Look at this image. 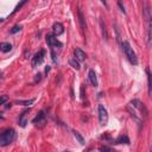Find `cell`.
I'll return each instance as SVG.
<instances>
[{"label": "cell", "mask_w": 152, "mask_h": 152, "mask_svg": "<svg viewBox=\"0 0 152 152\" xmlns=\"http://www.w3.org/2000/svg\"><path fill=\"white\" fill-rule=\"evenodd\" d=\"M3 22H4V19H3V18H0V24H1Z\"/></svg>", "instance_id": "29"}, {"label": "cell", "mask_w": 152, "mask_h": 152, "mask_svg": "<svg viewBox=\"0 0 152 152\" xmlns=\"http://www.w3.org/2000/svg\"><path fill=\"white\" fill-rule=\"evenodd\" d=\"M51 56H52V61L56 63L57 62V59H56V55H55V52H54V50H51Z\"/></svg>", "instance_id": "25"}, {"label": "cell", "mask_w": 152, "mask_h": 152, "mask_svg": "<svg viewBox=\"0 0 152 152\" xmlns=\"http://www.w3.org/2000/svg\"><path fill=\"white\" fill-rule=\"evenodd\" d=\"M118 6L120 7V10H121V12H124V13H126V11H125V7L122 6V4H121V3H118Z\"/></svg>", "instance_id": "24"}, {"label": "cell", "mask_w": 152, "mask_h": 152, "mask_svg": "<svg viewBox=\"0 0 152 152\" xmlns=\"http://www.w3.org/2000/svg\"><path fill=\"white\" fill-rule=\"evenodd\" d=\"M22 30V26L20 25H14L13 28H12V30H11V33H17V32H19Z\"/></svg>", "instance_id": "21"}, {"label": "cell", "mask_w": 152, "mask_h": 152, "mask_svg": "<svg viewBox=\"0 0 152 152\" xmlns=\"http://www.w3.org/2000/svg\"><path fill=\"white\" fill-rule=\"evenodd\" d=\"M69 64H70L74 69H76V70H80V68H81V67H80V62H77L75 58H74V59H70V61H69Z\"/></svg>", "instance_id": "19"}, {"label": "cell", "mask_w": 152, "mask_h": 152, "mask_svg": "<svg viewBox=\"0 0 152 152\" xmlns=\"http://www.w3.org/2000/svg\"><path fill=\"white\" fill-rule=\"evenodd\" d=\"M46 43H48V45H50L51 48H62V46H63V44H62L55 36H51V35L46 36Z\"/></svg>", "instance_id": "6"}, {"label": "cell", "mask_w": 152, "mask_h": 152, "mask_svg": "<svg viewBox=\"0 0 152 152\" xmlns=\"http://www.w3.org/2000/svg\"><path fill=\"white\" fill-rule=\"evenodd\" d=\"M36 76H37V77H36V80H35V82H38V81H41V76H42V75H41V74H37Z\"/></svg>", "instance_id": "27"}, {"label": "cell", "mask_w": 152, "mask_h": 152, "mask_svg": "<svg viewBox=\"0 0 152 152\" xmlns=\"http://www.w3.org/2000/svg\"><path fill=\"white\" fill-rule=\"evenodd\" d=\"M49 71H50V67H49V65H48V67H46V68H45V74H48V72H49Z\"/></svg>", "instance_id": "28"}, {"label": "cell", "mask_w": 152, "mask_h": 152, "mask_svg": "<svg viewBox=\"0 0 152 152\" xmlns=\"http://www.w3.org/2000/svg\"><path fill=\"white\" fill-rule=\"evenodd\" d=\"M45 119H46V117H45V112H44V111H41V112L37 114V117L32 120V122H33L35 125H37V126H44V124H45Z\"/></svg>", "instance_id": "7"}, {"label": "cell", "mask_w": 152, "mask_h": 152, "mask_svg": "<svg viewBox=\"0 0 152 152\" xmlns=\"http://www.w3.org/2000/svg\"><path fill=\"white\" fill-rule=\"evenodd\" d=\"M100 26H101V31H102V37L105 39L108 38V33H107V28H106V24L104 23V20H100Z\"/></svg>", "instance_id": "16"}, {"label": "cell", "mask_w": 152, "mask_h": 152, "mask_svg": "<svg viewBox=\"0 0 152 152\" xmlns=\"http://www.w3.org/2000/svg\"><path fill=\"white\" fill-rule=\"evenodd\" d=\"M127 111L130 112L131 117H132V118H133V119H134V120L137 121V124H138V125H141V120H140V119H139V118L137 117V113H135L134 111H132V109H131V107H128V108H127Z\"/></svg>", "instance_id": "18"}, {"label": "cell", "mask_w": 152, "mask_h": 152, "mask_svg": "<svg viewBox=\"0 0 152 152\" xmlns=\"http://www.w3.org/2000/svg\"><path fill=\"white\" fill-rule=\"evenodd\" d=\"M0 76H1V71H0Z\"/></svg>", "instance_id": "30"}, {"label": "cell", "mask_w": 152, "mask_h": 152, "mask_svg": "<svg viewBox=\"0 0 152 152\" xmlns=\"http://www.w3.org/2000/svg\"><path fill=\"white\" fill-rule=\"evenodd\" d=\"M122 50H124L126 57L128 58V61H130L133 65H137V64H138L137 55H135V52L133 51V49L131 48V45H130L128 42H124V43H122Z\"/></svg>", "instance_id": "2"}, {"label": "cell", "mask_w": 152, "mask_h": 152, "mask_svg": "<svg viewBox=\"0 0 152 152\" xmlns=\"http://www.w3.org/2000/svg\"><path fill=\"white\" fill-rule=\"evenodd\" d=\"M52 32H54V35H55V36H59V35H62V33L64 32V28H63V25H62L61 23H55V24L52 25Z\"/></svg>", "instance_id": "10"}, {"label": "cell", "mask_w": 152, "mask_h": 152, "mask_svg": "<svg viewBox=\"0 0 152 152\" xmlns=\"http://www.w3.org/2000/svg\"><path fill=\"white\" fill-rule=\"evenodd\" d=\"M114 144H126V145H128L130 144V139H128L127 135H120L118 139H115Z\"/></svg>", "instance_id": "12"}, {"label": "cell", "mask_w": 152, "mask_h": 152, "mask_svg": "<svg viewBox=\"0 0 152 152\" xmlns=\"http://www.w3.org/2000/svg\"><path fill=\"white\" fill-rule=\"evenodd\" d=\"M88 77H89L90 83H92L94 87H98V77H96V74H95L94 70H89V72H88Z\"/></svg>", "instance_id": "11"}, {"label": "cell", "mask_w": 152, "mask_h": 152, "mask_svg": "<svg viewBox=\"0 0 152 152\" xmlns=\"http://www.w3.org/2000/svg\"><path fill=\"white\" fill-rule=\"evenodd\" d=\"M81 96H82V99L85 98V87L83 86L81 87Z\"/></svg>", "instance_id": "26"}, {"label": "cell", "mask_w": 152, "mask_h": 152, "mask_svg": "<svg viewBox=\"0 0 152 152\" xmlns=\"http://www.w3.org/2000/svg\"><path fill=\"white\" fill-rule=\"evenodd\" d=\"M131 105L134 107V108H137V109H139L141 113H143V115L145 117V118H147V115H148V111H147V108L145 107V105L144 104H141L139 100H132L131 101Z\"/></svg>", "instance_id": "5"}, {"label": "cell", "mask_w": 152, "mask_h": 152, "mask_svg": "<svg viewBox=\"0 0 152 152\" xmlns=\"http://www.w3.org/2000/svg\"><path fill=\"white\" fill-rule=\"evenodd\" d=\"M35 102V99H30V100H18L16 101V104L18 105H23V106H30Z\"/></svg>", "instance_id": "17"}, {"label": "cell", "mask_w": 152, "mask_h": 152, "mask_svg": "<svg viewBox=\"0 0 152 152\" xmlns=\"http://www.w3.org/2000/svg\"><path fill=\"white\" fill-rule=\"evenodd\" d=\"M99 121L101 125H106L107 121H108V113H107V109L102 106V105H99Z\"/></svg>", "instance_id": "4"}, {"label": "cell", "mask_w": 152, "mask_h": 152, "mask_svg": "<svg viewBox=\"0 0 152 152\" xmlns=\"http://www.w3.org/2000/svg\"><path fill=\"white\" fill-rule=\"evenodd\" d=\"M79 19H80L81 29H82V31H85V30L87 29V24H86V20H85V17H83V14H82V11H81V10L79 11Z\"/></svg>", "instance_id": "14"}, {"label": "cell", "mask_w": 152, "mask_h": 152, "mask_svg": "<svg viewBox=\"0 0 152 152\" xmlns=\"http://www.w3.org/2000/svg\"><path fill=\"white\" fill-rule=\"evenodd\" d=\"M11 50H12V45L10 43H0V51L10 52Z\"/></svg>", "instance_id": "13"}, {"label": "cell", "mask_w": 152, "mask_h": 152, "mask_svg": "<svg viewBox=\"0 0 152 152\" xmlns=\"http://www.w3.org/2000/svg\"><path fill=\"white\" fill-rule=\"evenodd\" d=\"M72 133H74V137H75V139H76V140H77V141L80 143V145H85V138H83V137H82V135H81V134H80L77 131H74Z\"/></svg>", "instance_id": "15"}, {"label": "cell", "mask_w": 152, "mask_h": 152, "mask_svg": "<svg viewBox=\"0 0 152 152\" xmlns=\"http://www.w3.org/2000/svg\"><path fill=\"white\" fill-rule=\"evenodd\" d=\"M25 4H26V1H22L20 4H18V5H17V7H16V10L13 11V14H14V13H16V12H17V11H18V10H19V9L23 6V5H25Z\"/></svg>", "instance_id": "23"}, {"label": "cell", "mask_w": 152, "mask_h": 152, "mask_svg": "<svg viewBox=\"0 0 152 152\" xmlns=\"http://www.w3.org/2000/svg\"><path fill=\"white\" fill-rule=\"evenodd\" d=\"M9 100V98L6 96V95H3V96H0V106H1V105H4L6 101Z\"/></svg>", "instance_id": "22"}, {"label": "cell", "mask_w": 152, "mask_h": 152, "mask_svg": "<svg viewBox=\"0 0 152 152\" xmlns=\"http://www.w3.org/2000/svg\"><path fill=\"white\" fill-rule=\"evenodd\" d=\"M29 112H30V108L29 109H24L22 112V114L19 115V125L22 127H25L26 124H28V114H29Z\"/></svg>", "instance_id": "8"}, {"label": "cell", "mask_w": 152, "mask_h": 152, "mask_svg": "<svg viewBox=\"0 0 152 152\" xmlns=\"http://www.w3.org/2000/svg\"><path fill=\"white\" fill-rule=\"evenodd\" d=\"M16 139V131L13 128L5 130L0 134V146H9Z\"/></svg>", "instance_id": "1"}, {"label": "cell", "mask_w": 152, "mask_h": 152, "mask_svg": "<svg viewBox=\"0 0 152 152\" xmlns=\"http://www.w3.org/2000/svg\"><path fill=\"white\" fill-rule=\"evenodd\" d=\"M74 55H75V59L77 62H83L86 59V52L81 49H76L74 51Z\"/></svg>", "instance_id": "9"}, {"label": "cell", "mask_w": 152, "mask_h": 152, "mask_svg": "<svg viewBox=\"0 0 152 152\" xmlns=\"http://www.w3.org/2000/svg\"><path fill=\"white\" fill-rule=\"evenodd\" d=\"M44 56H45V51H44V50H39V51L33 56V58H32V62H31L32 67L36 68V67H38L39 64H42L43 61H44Z\"/></svg>", "instance_id": "3"}, {"label": "cell", "mask_w": 152, "mask_h": 152, "mask_svg": "<svg viewBox=\"0 0 152 152\" xmlns=\"http://www.w3.org/2000/svg\"><path fill=\"white\" fill-rule=\"evenodd\" d=\"M99 150H100V152H115V150H113L108 146H101Z\"/></svg>", "instance_id": "20"}]
</instances>
